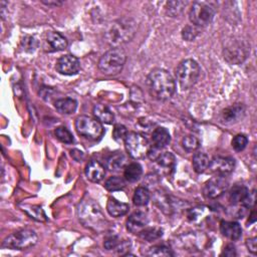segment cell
Instances as JSON below:
<instances>
[{
	"label": "cell",
	"mask_w": 257,
	"mask_h": 257,
	"mask_svg": "<svg viewBox=\"0 0 257 257\" xmlns=\"http://www.w3.org/2000/svg\"><path fill=\"white\" fill-rule=\"evenodd\" d=\"M147 88L152 98L164 101L174 96L176 83L174 78L168 71L163 68H156L147 78Z\"/></svg>",
	"instance_id": "6da1fadb"
},
{
	"label": "cell",
	"mask_w": 257,
	"mask_h": 257,
	"mask_svg": "<svg viewBox=\"0 0 257 257\" xmlns=\"http://www.w3.org/2000/svg\"><path fill=\"white\" fill-rule=\"evenodd\" d=\"M138 25L130 17H123L121 20L114 21L106 31L107 42L113 47H119L121 45L131 41L137 33Z\"/></svg>",
	"instance_id": "7a4b0ae2"
},
{
	"label": "cell",
	"mask_w": 257,
	"mask_h": 257,
	"mask_svg": "<svg viewBox=\"0 0 257 257\" xmlns=\"http://www.w3.org/2000/svg\"><path fill=\"white\" fill-rule=\"evenodd\" d=\"M78 216L80 223L95 231H102L107 228V220L99 205L91 200H82L78 207Z\"/></svg>",
	"instance_id": "3957f363"
},
{
	"label": "cell",
	"mask_w": 257,
	"mask_h": 257,
	"mask_svg": "<svg viewBox=\"0 0 257 257\" xmlns=\"http://www.w3.org/2000/svg\"><path fill=\"white\" fill-rule=\"evenodd\" d=\"M127 55L121 47H113L102 55L99 61V71L106 76H117L123 71Z\"/></svg>",
	"instance_id": "277c9868"
},
{
	"label": "cell",
	"mask_w": 257,
	"mask_h": 257,
	"mask_svg": "<svg viewBox=\"0 0 257 257\" xmlns=\"http://www.w3.org/2000/svg\"><path fill=\"white\" fill-rule=\"evenodd\" d=\"M200 75V66L194 59H185L176 68V78L183 91L193 88L198 81Z\"/></svg>",
	"instance_id": "5b68a950"
},
{
	"label": "cell",
	"mask_w": 257,
	"mask_h": 257,
	"mask_svg": "<svg viewBox=\"0 0 257 257\" xmlns=\"http://www.w3.org/2000/svg\"><path fill=\"white\" fill-rule=\"evenodd\" d=\"M39 237L37 232L32 229H21L7 236L2 247L12 250H25L38 243Z\"/></svg>",
	"instance_id": "8992f818"
},
{
	"label": "cell",
	"mask_w": 257,
	"mask_h": 257,
	"mask_svg": "<svg viewBox=\"0 0 257 257\" xmlns=\"http://www.w3.org/2000/svg\"><path fill=\"white\" fill-rule=\"evenodd\" d=\"M216 13L214 3L207 1L194 2L189 11V20L193 25L205 27L209 25Z\"/></svg>",
	"instance_id": "52a82bcc"
},
{
	"label": "cell",
	"mask_w": 257,
	"mask_h": 257,
	"mask_svg": "<svg viewBox=\"0 0 257 257\" xmlns=\"http://www.w3.org/2000/svg\"><path fill=\"white\" fill-rule=\"evenodd\" d=\"M124 142L127 152L133 159L139 160L149 155V142L143 135L135 132H128Z\"/></svg>",
	"instance_id": "ba28073f"
},
{
	"label": "cell",
	"mask_w": 257,
	"mask_h": 257,
	"mask_svg": "<svg viewBox=\"0 0 257 257\" xmlns=\"http://www.w3.org/2000/svg\"><path fill=\"white\" fill-rule=\"evenodd\" d=\"M77 132L89 140H99L104 135V128L96 119L88 116H79L76 119Z\"/></svg>",
	"instance_id": "9c48e42d"
},
{
	"label": "cell",
	"mask_w": 257,
	"mask_h": 257,
	"mask_svg": "<svg viewBox=\"0 0 257 257\" xmlns=\"http://www.w3.org/2000/svg\"><path fill=\"white\" fill-rule=\"evenodd\" d=\"M250 45L241 40H233L224 47V59L231 64H240L248 57Z\"/></svg>",
	"instance_id": "30bf717a"
},
{
	"label": "cell",
	"mask_w": 257,
	"mask_h": 257,
	"mask_svg": "<svg viewBox=\"0 0 257 257\" xmlns=\"http://www.w3.org/2000/svg\"><path fill=\"white\" fill-rule=\"evenodd\" d=\"M229 187V182L225 176L217 175L210 179L203 188L204 196L208 199H215L225 193Z\"/></svg>",
	"instance_id": "8fae6325"
},
{
	"label": "cell",
	"mask_w": 257,
	"mask_h": 257,
	"mask_svg": "<svg viewBox=\"0 0 257 257\" xmlns=\"http://www.w3.org/2000/svg\"><path fill=\"white\" fill-rule=\"evenodd\" d=\"M56 68L60 75L75 76L80 70V62L78 58L71 55H65L59 59Z\"/></svg>",
	"instance_id": "7c38bea8"
},
{
	"label": "cell",
	"mask_w": 257,
	"mask_h": 257,
	"mask_svg": "<svg viewBox=\"0 0 257 257\" xmlns=\"http://www.w3.org/2000/svg\"><path fill=\"white\" fill-rule=\"evenodd\" d=\"M235 167V161L229 157H215L213 158L208 166L211 173L225 176L231 173Z\"/></svg>",
	"instance_id": "4fadbf2b"
},
{
	"label": "cell",
	"mask_w": 257,
	"mask_h": 257,
	"mask_svg": "<svg viewBox=\"0 0 257 257\" xmlns=\"http://www.w3.org/2000/svg\"><path fill=\"white\" fill-rule=\"evenodd\" d=\"M246 109L242 104H235L224 109L220 114V119L224 124H235L245 116Z\"/></svg>",
	"instance_id": "5bb4252c"
},
{
	"label": "cell",
	"mask_w": 257,
	"mask_h": 257,
	"mask_svg": "<svg viewBox=\"0 0 257 257\" xmlns=\"http://www.w3.org/2000/svg\"><path fill=\"white\" fill-rule=\"evenodd\" d=\"M149 223V218L146 213L138 211L133 213L127 220V229L134 234H139Z\"/></svg>",
	"instance_id": "9a60e30c"
},
{
	"label": "cell",
	"mask_w": 257,
	"mask_h": 257,
	"mask_svg": "<svg viewBox=\"0 0 257 257\" xmlns=\"http://www.w3.org/2000/svg\"><path fill=\"white\" fill-rule=\"evenodd\" d=\"M220 231L222 235H224L232 241L238 240L242 235L241 226L237 222L230 221H222L220 224Z\"/></svg>",
	"instance_id": "2e32d148"
},
{
	"label": "cell",
	"mask_w": 257,
	"mask_h": 257,
	"mask_svg": "<svg viewBox=\"0 0 257 257\" xmlns=\"http://www.w3.org/2000/svg\"><path fill=\"white\" fill-rule=\"evenodd\" d=\"M106 174V171L104 166L99 164L97 161H91L87 167H85V176L87 178L94 182V183H99L102 179H104Z\"/></svg>",
	"instance_id": "e0dca14e"
},
{
	"label": "cell",
	"mask_w": 257,
	"mask_h": 257,
	"mask_svg": "<svg viewBox=\"0 0 257 257\" xmlns=\"http://www.w3.org/2000/svg\"><path fill=\"white\" fill-rule=\"evenodd\" d=\"M130 206L126 203L123 202H119L115 198H110L107 204V211L108 213L115 218L118 217H121L126 215L129 212Z\"/></svg>",
	"instance_id": "ac0fdd59"
},
{
	"label": "cell",
	"mask_w": 257,
	"mask_h": 257,
	"mask_svg": "<svg viewBox=\"0 0 257 257\" xmlns=\"http://www.w3.org/2000/svg\"><path fill=\"white\" fill-rule=\"evenodd\" d=\"M55 108L61 115H72L77 111L78 102L71 98L60 99L55 102Z\"/></svg>",
	"instance_id": "d6986e66"
},
{
	"label": "cell",
	"mask_w": 257,
	"mask_h": 257,
	"mask_svg": "<svg viewBox=\"0 0 257 257\" xmlns=\"http://www.w3.org/2000/svg\"><path fill=\"white\" fill-rule=\"evenodd\" d=\"M46 42L55 51L63 50L67 46L66 39L63 36H61L59 32H56V31H50L47 33Z\"/></svg>",
	"instance_id": "ffe728a7"
},
{
	"label": "cell",
	"mask_w": 257,
	"mask_h": 257,
	"mask_svg": "<svg viewBox=\"0 0 257 257\" xmlns=\"http://www.w3.org/2000/svg\"><path fill=\"white\" fill-rule=\"evenodd\" d=\"M152 140L154 146L157 149H162L170 144L171 142V136L167 129L165 128H157L153 132Z\"/></svg>",
	"instance_id": "44dd1931"
},
{
	"label": "cell",
	"mask_w": 257,
	"mask_h": 257,
	"mask_svg": "<svg viewBox=\"0 0 257 257\" xmlns=\"http://www.w3.org/2000/svg\"><path fill=\"white\" fill-rule=\"evenodd\" d=\"M93 114L96 119L99 123L104 124H112L115 119L114 114L110 111V109L104 105H96L93 109Z\"/></svg>",
	"instance_id": "7402d4cb"
},
{
	"label": "cell",
	"mask_w": 257,
	"mask_h": 257,
	"mask_svg": "<svg viewBox=\"0 0 257 257\" xmlns=\"http://www.w3.org/2000/svg\"><path fill=\"white\" fill-rule=\"evenodd\" d=\"M209 163H210V159L207 154H205L203 152H197L194 154L192 164L196 173L201 174L205 172V171L208 169Z\"/></svg>",
	"instance_id": "603a6c76"
},
{
	"label": "cell",
	"mask_w": 257,
	"mask_h": 257,
	"mask_svg": "<svg viewBox=\"0 0 257 257\" xmlns=\"http://www.w3.org/2000/svg\"><path fill=\"white\" fill-rule=\"evenodd\" d=\"M127 159L123 153H113L107 159V168L111 171H119L126 166Z\"/></svg>",
	"instance_id": "cb8c5ba5"
},
{
	"label": "cell",
	"mask_w": 257,
	"mask_h": 257,
	"mask_svg": "<svg viewBox=\"0 0 257 257\" xmlns=\"http://www.w3.org/2000/svg\"><path fill=\"white\" fill-rule=\"evenodd\" d=\"M143 174L142 166L139 163H131L130 165L126 166L124 177L129 182H136L138 181Z\"/></svg>",
	"instance_id": "d4e9b609"
},
{
	"label": "cell",
	"mask_w": 257,
	"mask_h": 257,
	"mask_svg": "<svg viewBox=\"0 0 257 257\" xmlns=\"http://www.w3.org/2000/svg\"><path fill=\"white\" fill-rule=\"evenodd\" d=\"M150 192L145 187H138L135 190L133 201L136 206H146L150 201Z\"/></svg>",
	"instance_id": "484cf974"
},
{
	"label": "cell",
	"mask_w": 257,
	"mask_h": 257,
	"mask_svg": "<svg viewBox=\"0 0 257 257\" xmlns=\"http://www.w3.org/2000/svg\"><path fill=\"white\" fill-rule=\"evenodd\" d=\"M155 160L157 161V164L165 170H173L175 168L176 159L173 154L170 152L159 154Z\"/></svg>",
	"instance_id": "4316f807"
},
{
	"label": "cell",
	"mask_w": 257,
	"mask_h": 257,
	"mask_svg": "<svg viewBox=\"0 0 257 257\" xmlns=\"http://www.w3.org/2000/svg\"><path fill=\"white\" fill-rule=\"evenodd\" d=\"M248 189L243 185H236L230 190L229 193V200L232 204L241 203V201L244 199V197L248 193Z\"/></svg>",
	"instance_id": "83f0119b"
},
{
	"label": "cell",
	"mask_w": 257,
	"mask_h": 257,
	"mask_svg": "<svg viewBox=\"0 0 257 257\" xmlns=\"http://www.w3.org/2000/svg\"><path fill=\"white\" fill-rule=\"evenodd\" d=\"M139 236L144 239V240L148 242H152L158 240L159 238L163 236V229L159 227H150V228H144L140 233Z\"/></svg>",
	"instance_id": "f1b7e54d"
},
{
	"label": "cell",
	"mask_w": 257,
	"mask_h": 257,
	"mask_svg": "<svg viewBox=\"0 0 257 257\" xmlns=\"http://www.w3.org/2000/svg\"><path fill=\"white\" fill-rule=\"evenodd\" d=\"M187 4V1H169L166 4L167 14L171 17H178L183 13Z\"/></svg>",
	"instance_id": "f546056e"
},
{
	"label": "cell",
	"mask_w": 257,
	"mask_h": 257,
	"mask_svg": "<svg viewBox=\"0 0 257 257\" xmlns=\"http://www.w3.org/2000/svg\"><path fill=\"white\" fill-rule=\"evenodd\" d=\"M125 187H126L125 180L123 178H121V177H118V176L111 177L105 183V188L110 192H115V191L122 190V189H124Z\"/></svg>",
	"instance_id": "4dcf8cb0"
},
{
	"label": "cell",
	"mask_w": 257,
	"mask_h": 257,
	"mask_svg": "<svg viewBox=\"0 0 257 257\" xmlns=\"http://www.w3.org/2000/svg\"><path fill=\"white\" fill-rule=\"evenodd\" d=\"M147 255L149 256H158V257H170V256H173L174 253L170 247L164 245V244H160V245H155L151 247L148 252Z\"/></svg>",
	"instance_id": "1f68e13d"
},
{
	"label": "cell",
	"mask_w": 257,
	"mask_h": 257,
	"mask_svg": "<svg viewBox=\"0 0 257 257\" xmlns=\"http://www.w3.org/2000/svg\"><path fill=\"white\" fill-rule=\"evenodd\" d=\"M182 145L185 151L191 153V152H195L200 147V142L195 136L188 135L183 138Z\"/></svg>",
	"instance_id": "d6a6232c"
},
{
	"label": "cell",
	"mask_w": 257,
	"mask_h": 257,
	"mask_svg": "<svg viewBox=\"0 0 257 257\" xmlns=\"http://www.w3.org/2000/svg\"><path fill=\"white\" fill-rule=\"evenodd\" d=\"M57 138L64 143V144H73L74 143V137L73 134L68 131L65 127H59L56 130Z\"/></svg>",
	"instance_id": "836d02e7"
},
{
	"label": "cell",
	"mask_w": 257,
	"mask_h": 257,
	"mask_svg": "<svg viewBox=\"0 0 257 257\" xmlns=\"http://www.w3.org/2000/svg\"><path fill=\"white\" fill-rule=\"evenodd\" d=\"M200 33V29L198 26L195 25H187L182 30V38L187 41H192L194 40L198 34Z\"/></svg>",
	"instance_id": "e575fe53"
},
{
	"label": "cell",
	"mask_w": 257,
	"mask_h": 257,
	"mask_svg": "<svg viewBox=\"0 0 257 257\" xmlns=\"http://www.w3.org/2000/svg\"><path fill=\"white\" fill-rule=\"evenodd\" d=\"M248 144V139L245 135H237L232 140V147L236 152L243 151Z\"/></svg>",
	"instance_id": "d590c367"
},
{
	"label": "cell",
	"mask_w": 257,
	"mask_h": 257,
	"mask_svg": "<svg viewBox=\"0 0 257 257\" xmlns=\"http://www.w3.org/2000/svg\"><path fill=\"white\" fill-rule=\"evenodd\" d=\"M21 44H22V47L25 51H27V53H33L34 50H36L38 48V45H39V42L38 40L32 38V37H25L22 41H21Z\"/></svg>",
	"instance_id": "8d00e7d4"
},
{
	"label": "cell",
	"mask_w": 257,
	"mask_h": 257,
	"mask_svg": "<svg viewBox=\"0 0 257 257\" xmlns=\"http://www.w3.org/2000/svg\"><path fill=\"white\" fill-rule=\"evenodd\" d=\"M121 239H119L118 236L116 235H110L105 239V248L107 250H116L117 247L119 246V244L121 243Z\"/></svg>",
	"instance_id": "74e56055"
},
{
	"label": "cell",
	"mask_w": 257,
	"mask_h": 257,
	"mask_svg": "<svg viewBox=\"0 0 257 257\" xmlns=\"http://www.w3.org/2000/svg\"><path fill=\"white\" fill-rule=\"evenodd\" d=\"M127 134H128V131L125 126L116 125L113 131V138L116 141H122V140H125Z\"/></svg>",
	"instance_id": "f35d334b"
},
{
	"label": "cell",
	"mask_w": 257,
	"mask_h": 257,
	"mask_svg": "<svg viewBox=\"0 0 257 257\" xmlns=\"http://www.w3.org/2000/svg\"><path fill=\"white\" fill-rule=\"evenodd\" d=\"M255 201H256V191L253 190L247 193V195L244 197V199L241 201L240 204L244 208H251L255 205Z\"/></svg>",
	"instance_id": "ab89813d"
},
{
	"label": "cell",
	"mask_w": 257,
	"mask_h": 257,
	"mask_svg": "<svg viewBox=\"0 0 257 257\" xmlns=\"http://www.w3.org/2000/svg\"><path fill=\"white\" fill-rule=\"evenodd\" d=\"M31 217H33L34 219H37L39 221H44L46 220V217H45V214L43 212V210L41 209V207H39V206H33L30 211L29 210H25Z\"/></svg>",
	"instance_id": "60d3db41"
},
{
	"label": "cell",
	"mask_w": 257,
	"mask_h": 257,
	"mask_svg": "<svg viewBox=\"0 0 257 257\" xmlns=\"http://www.w3.org/2000/svg\"><path fill=\"white\" fill-rule=\"evenodd\" d=\"M246 246H247L249 252H251L252 254H256V251H257V239H256V237L247 239Z\"/></svg>",
	"instance_id": "b9f144b4"
},
{
	"label": "cell",
	"mask_w": 257,
	"mask_h": 257,
	"mask_svg": "<svg viewBox=\"0 0 257 257\" xmlns=\"http://www.w3.org/2000/svg\"><path fill=\"white\" fill-rule=\"evenodd\" d=\"M222 255H225V256H229V257H232V256H236V249H235V246L232 245V244H228L223 252H222Z\"/></svg>",
	"instance_id": "7bdbcfd3"
},
{
	"label": "cell",
	"mask_w": 257,
	"mask_h": 257,
	"mask_svg": "<svg viewBox=\"0 0 257 257\" xmlns=\"http://www.w3.org/2000/svg\"><path fill=\"white\" fill-rule=\"evenodd\" d=\"M41 2L47 6H60L63 3L62 1H59V0H48V1H46V0H42Z\"/></svg>",
	"instance_id": "ee69618b"
},
{
	"label": "cell",
	"mask_w": 257,
	"mask_h": 257,
	"mask_svg": "<svg viewBox=\"0 0 257 257\" xmlns=\"http://www.w3.org/2000/svg\"><path fill=\"white\" fill-rule=\"evenodd\" d=\"M256 221V212L255 210H253L249 216V220H248V224H252Z\"/></svg>",
	"instance_id": "f6af8a7d"
}]
</instances>
